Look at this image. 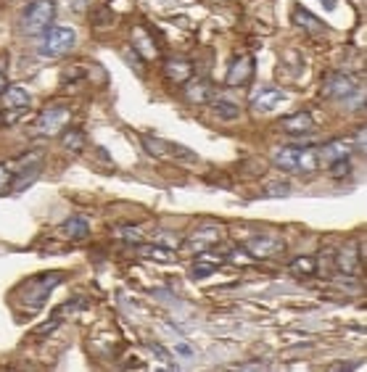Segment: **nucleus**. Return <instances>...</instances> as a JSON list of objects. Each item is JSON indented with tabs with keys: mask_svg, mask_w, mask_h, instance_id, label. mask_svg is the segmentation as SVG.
<instances>
[{
	"mask_svg": "<svg viewBox=\"0 0 367 372\" xmlns=\"http://www.w3.org/2000/svg\"><path fill=\"white\" fill-rule=\"evenodd\" d=\"M277 169L293 174H312L320 167V153L312 146H283L275 153Z\"/></svg>",
	"mask_w": 367,
	"mask_h": 372,
	"instance_id": "obj_1",
	"label": "nucleus"
},
{
	"mask_svg": "<svg viewBox=\"0 0 367 372\" xmlns=\"http://www.w3.org/2000/svg\"><path fill=\"white\" fill-rule=\"evenodd\" d=\"M77 45V32L72 27H48L38 40V53L45 58H61Z\"/></svg>",
	"mask_w": 367,
	"mask_h": 372,
	"instance_id": "obj_2",
	"label": "nucleus"
},
{
	"mask_svg": "<svg viewBox=\"0 0 367 372\" xmlns=\"http://www.w3.org/2000/svg\"><path fill=\"white\" fill-rule=\"evenodd\" d=\"M61 280H64L61 272H45V275L29 278L24 285H22V304H24L26 309H40V306H45L51 291Z\"/></svg>",
	"mask_w": 367,
	"mask_h": 372,
	"instance_id": "obj_3",
	"label": "nucleus"
},
{
	"mask_svg": "<svg viewBox=\"0 0 367 372\" xmlns=\"http://www.w3.org/2000/svg\"><path fill=\"white\" fill-rule=\"evenodd\" d=\"M56 19V3L53 0H29L22 14V29L26 35H42Z\"/></svg>",
	"mask_w": 367,
	"mask_h": 372,
	"instance_id": "obj_4",
	"label": "nucleus"
},
{
	"mask_svg": "<svg viewBox=\"0 0 367 372\" xmlns=\"http://www.w3.org/2000/svg\"><path fill=\"white\" fill-rule=\"evenodd\" d=\"M143 148L156 156V159H167V161H198V153L185 148L183 143H172L164 137H143Z\"/></svg>",
	"mask_w": 367,
	"mask_h": 372,
	"instance_id": "obj_5",
	"label": "nucleus"
},
{
	"mask_svg": "<svg viewBox=\"0 0 367 372\" xmlns=\"http://www.w3.org/2000/svg\"><path fill=\"white\" fill-rule=\"evenodd\" d=\"M69 119H72V108L66 103H53L45 111H40V117L35 119V135H45V137L58 135L69 124Z\"/></svg>",
	"mask_w": 367,
	"mask_h": 372,
	"instance_id": "obj_6",
	"label": "nucleus"
},
{
	"mask_svg": "<svg viewBox=\"0 0 367 372\" xmlns=\"http://www.w3.org/2000/svg\"><path fill=\"white\" fill-rule=\"evenodd\" d=\"M222 238H225L222 225H204V227H198L193 235H188V238L180 243V248L198 256V253H206L209 248H214Z\"/></svg>",
	"mask_w": 367,
	"mask_h": 372,
	"instance_id": "obj_7",
	"label": "nucleus"
},
{
	"mask_svg": "<svg viewBox=\"0 0 367 372\" xmlns=\"http://www.w3.org/2000/svg\"><path fill=\"white\" fill-rule=\"evenodd\" d=\"M29 103H32V98H29V93H26L24 87L8 85V87L3 90V101H0V108H3V111H11V114L6 117V121L11 124V121L19 119L26 108H29Z\"/></svg>",
	"mask_w": 367,
	"mask_h": 372,
	"instance_id": "obj_8",
	"label": "nucleus"
},
{
	"mask_svg": "<svg viewBox=\"0 0 367 372\" xmlns=\"http://www.w3.org/2000/svg\"><path fill=\"white\" fill-rule=\"evenodd\" d=\"M246 253L251 259H275L286 251V243L277 238V235H256V238L246 240Z\"/></svg>",
	"mask_w": 367,
	"mask_h": 372,
	"instance_id": "obj_9",
	"label": "nucleus"
},
{
	"mask_svg": "<svg viewBox=\"0 0 367 372\" xmlns=\"http://www.w3.org/2000/svg\"><path fill=\"white\" fill-rule=\"evenodd\" d=\"M352 93H357L354 80H352L349 74H341V71L328 74V77L323 80V87H320V95H323V98H336V101L349 98Z\"/></svg>",
	"mask_w": 367,
	"mask_h": 372,
	"instance_id": "obj_10",
	"label": "nucleus"
},
{
	"mask_svg": "<svg viewBox=\"0 0 367 372\" xmlns=\"http://www.w3.org/2000/svg\"><path fill=\"white\" fill-rule=\"evenodd\" d=\"M254 69H256V64H254L251 56H238V58H233L230 69H227L225 85H227V87H243V85L251 82V77H254Z\"/></svg>",
	"mask_w": 367,
	"mask_h": 372,
	"instance_id": "obj_11",
	"label": "nucleus"
},
{
	"mask_svg": "<svg viewBox=\"0 0 367 372\" xmlns=\"http://www.w3.org/2000/svg\"><path fill=\"white\" fill-rule=\"evenodd\" d=\"M286 98H288V95L283 93L280 87H262V90H256L254 98H251V108H254L256 114H270V111H275L280 103H286Z\"/></svg>",
	"mask_w": 367,
	"mask_h": 372,
	"instance_id": "obj_12",
	"label": "nucleus"
},
{
	"mask_svg": "<svg viewBox=\"0 0 367 372\" xmlns=\"http://www.w3.org/2000/svg\"><path fill=\"white\" fill-rule=\"evenodd\" d=\"M164 77L174 85H185V82L193 77V64L188 58H180V56H172L164 61Z\"/></svg>",
	"mask_w": 367,
	"mask_h": 372,
	"instance_id": "obj_13",
	"label": "nucleus"
},
{
	"mask_svg": "<svg viewBox=\"0 0 367 372\" xmlns=\"http://www.w3.org/2000/svg\"><path fill=\"white\" fill-rule=\"evenodd\" d=\"M185 98L190 101V103H198V106H204V103H211L217 95H214V85L209 80H190L185 82Z\"/></svg>",
	"mask_w": 367,
	"mask_h": 372,
	"instance_id": "obj_14",
	"label": "nucleus"
},
{
	"mask_svg": "<svg viewBox=\"0 0 367 372\" xmlns=\"http://www.w3.org/2000/svg\"><path fill=\"white\" fill-rule=\"evenodd\" d=\"M280 127H283V133L288 135H309L315 130V119H312L309 111H299V114L286 117V119L280 121Z\"/></svg>",
	"mask_w": 367,
	"mask_h": 372,
	"instance_id": "obj_15",
	"label": "nucleus"
},
{
	"mask_svg": "<svg viewBox=\"0 0 367 372\" xmlns=\"http://www.w3.org/2000/svg\"><path fill=\"white\" fill-rule=\"evenodd\" d=\"M132 53H140V58H145V61H151V58L158 56L156 42L151 40V35H148L145 27H135V32H132Z\"/></svg>",
	"mask_w": 367,
	"mask_h": 372,
	"instance_id": "obj_16",
	"label": "nucleus"
},
{
	"mask_svg": "<svg viewBox=\"0 0 367 372\" xmlns=\"http://www.w3.org/2000/svg\"><path fill=\"white\" fill-rule=\"evenodd\" d=\"M359 253H357L354 246H343L341 251L336 253V269L341 272V275H357V269H359Z\"/></svg>",
	"mask_w": 367,
	"mask_h": 372,
	"instance_id": "obj_17",
	"label": "nucleus"
},
{
	"mask_svg": "<svg viewBox=\"0 0 367 372\" xmlns=\"http://www.w3.org/2000/svg\"><path fill=\"white\" fill-rule=\"evenodd\" d=\"M58 232H61L66 240H85L88 232H90V225H88L85 217H69L64 225L58 227Z\"/></svg>",
	"mask_w": 367,
	"mask_h": 372,
	"instance_id": "obj_18",
	"label": "nucleus"
},
{
	"mask_svg": "<svg viewBox=\"0 0 367 372\" xmlns=\"http://www.w3.org/2000/svg\"><path fill=\"white\" fill-rule=\"evenodd\" d=\"M317 153H320V161H339V159H349V153H352V148L341 143V140H333L328 146L317 148Z\"/></svg>",
	"mask_w": 367,
	"mask_h": 372,
	"instance_id": "obj_19",
	"label": "nucleus"
},
{
	"mask_svg": "<svg viewBox=\"0 0 367 372\" xmlns=\"http://www.w3.org/2000/svg\"><path fill=\"white\" fill-rule=\"evenodd\" d=\"M293 24L302 29H309V32H325V24L317 19L315 14H309L307 8H293Z\"/></svg>",
	"mask_w": 367,
	"mask_h": 372,
	"instance_id": "obj_20",
	"label": "nucleus"
},
{
	"mask_svg": "<svg viewBox=\"0 0 367 372\" xmlns=\"http://www.w3.org/2000/svg\"><path fill=\"white\" fill-rule=\"evenodd\" d=\"M211 108H214V114L225 121H233L240 117V106H238L236 101H230V98H214V101H211Z\"/></svg>",
	"mask_w": 367,
	"mask_h": 372,
	"instance_id": "obj_21",
	"label": "nucleus"
},
{
	"mask_svg": "<svg viewBox=\"0 0 367 372\" xmlns=\"http://www.w3.org/2000/svg\"><path fill=\"white\" fill-rule=\"evenodd\" d=\"M61 146L69 151V153H82L88 148V137L82 130H66V135L61 137Z\"/></svg>",
	"mask_w": 367,
	"mask_h": 372,
	"instance_id": "obj_22",
	"label": "nucleus"
},
{
	"mask_svg": "<svg viewBox=\"0 0 367 372\" xmlns=\"http://www.w3.org/2000/svg\"><path fill=\"white\" fill-rule=\"evenodd\" d=\"M140 256H143V259L161 262V264H170V262H174V253H172L170 246H143V248H140Z\"/></svg>",
	"mask_w": 367,
	"mask_h": 372,
	"instance_id": "obj_23",
	"label": "nucleus"
},
{
	"mask_svg": "<svg viewBox=\"0 0 367 372\" xmlns=\"http://www.w3.org/2000/svg\"><path fill=\"white\" fill-rule=\"evenodd\" d=\"M291 272H296L302 278H312L317 272V259H312V256H299V259L291 262Z\"/></svg>",
	"mask_w": 367,
	"mask_h": 372,
	"instance_id": "obj_24",
	"label": "nucleus"
},
{
	"mask_svg": "<svg viewBox=\"0 0 367 372\" xmlns=\"http://www.w3.org/2000/svg\"><path fill=\"white\" fill-rule=\"evenodd\" d=\"M352 174V164L349 159H339V161H330V177H349Z\"/></svg>",
	"mask_w": 367,
	"mask_h": 372,
	"instance_id": "obj_25",
	"label": "nucleus"
},
{
	"mask_svg": "<svg viewBox=\"0 0 367 372\" xmlns=\"http://www.w3.org/2000/svg\"><path fill=\"white\" fill-rule=\"evenodd\" d=\"M117 238L130 240V243H140V240H143V232H140L138 227H119Z\"/></svg>",
	"mask_w": 367,
	"mask_h": 372,
	"instance_id": "obj_26",
	"label": "nucleus"
},
{
	"mask_svg": "<svg viewBox=\"0 0 367 372\" xmlns=\"http://www.w3.org/2000/svg\"><path fill=\"white\" fill-rule=\"evenodd\" d=\"M13 185V169L8 164H0V193H6Z\"/></svg>",
	"mask_w": 367,
	"mask_h": 372,
	"instance_id": "obj_27",
	"label": "nucleus"
},
{
	"mask_svg": "<svg viewBox=\"0 0 367 372\" xmlns=\"http://www.w3.org/2000/svg\"><path fill=\"white\" fill-rule=\"evenodd\" d=\"M262 196H267V198H272V196H280V198H286V196H291V185H286V183H277V185H270L267 190H264Z\"/></svg>",
	"mask_w": 367,
	"mask_h": 372,
	"instance_id": "obj_28",
	"label": "nucleus"
},
{
	"mask_svg": "<svg viewBox=\"0 0 367 372\" xmlns=\"http://www.w3.org/2000/svg\"><path fill=\"white\" fill-rule=\"evenodd\" d=\"M148 351H151L154 357H158V362H164V364H172V354L167 351V348H161L158 344H148Z\"/></svg>",
	"mask_w": 367,
	"mask_h": 372,
	"instance_id": "obj_29",
	"label": "nucleus"
},
{
	"mask_svg": "<svg viewBox=\"0 0 367 372\" xmlns=\"http://www.w3.org/2000/svg\"><path fill=\"white\" fill-rule=\"evenodd\" d=\"M6 87H8V80H6V71L0 69V95H3V90H6Z\"/></svg>",
	"mask_w": 367,
	"mask_h": 372,
	"instance_id": "obj_30",
	"label": "nucleus"
},
{
	"mask_svg": "<svg viewBox=\"0 0 367 372\" xmlns=\"http://www.w3.org/2000/svg\"><path fill=\"white\" fill-rule=\"evenodd\" d=\"M323 6H325L328 11H333V8H336V0H323Z\"/></svg>",
	"mask_w": 367,
	"mask_h": 372,
	"instance_id": "obj_31",
	"label": "nucleus"
}]
</instances>
